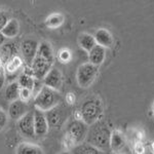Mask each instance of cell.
I'll use <instances>...</instances> for the list:
<instances>
[{"instance_id": "e0dca14e", "label": "cell", "mask_w": 154, "mask_h": 154, "mask_svg": "<svg viewBox=\"0 0 154 154\" xmlns=\"http://www.w3.org/2000/svg\"><path fill=\"white\" fill-rule=\"evenodd\" d=\"M125 145V138L120 131H114L111 133L110 148L113 151H120Z\"/></svg>"}, {"instance_id": "603a6c76", "label": "cell", "mask_w": 154, "mask_h": 154, "mask_svg": "<svg viewBox=\"0 0 154 154\" xmlns=\"http://www.w3.org/2000/svg\"><path fill=\"white\" fill-rule=\"evenodd\" d=\"M73 154H101V151L88 143H84L76 146L73 150Z\"/></svg>"}, {"instance_id": "2e32d148", "label": "cell", "mask_w": 154, "mask_h": 154, "mask_svg": "<svg viewBox=\"0 0 154 154\" xmlns=\"http://www.w3.org/2000/svg\"><path fill=\"white\" fill-rule=\"evenodd\" d=\"M1 32L5 38H14L16 36H18L20 33L19 21L16 19H11L8 23L5 25V27L1 30Z\"/></svg>"}, {"instance_id": "f546056e", "label": "cell", "mask_w": 154, "mask_h": 154, "mask_svg": "<svg viewBox=\"0 0 154 154\" xmlns=\"http://www.w3.org/2000/svg\"><path fill=\"white\" fill-rule=\"evenodd\" d=\"M5 40H6V38L4 37L3 34H2V32L0 31V46L3 45V44L5 43Z\"/></svg>"}, {"instance_id": "8fae6325", "label": "cell", "mask_w": 154, "mask_h": 154, "mask_svg": "<svg viewBox=\"0 0 154 154\" xmlns=\"http://www.w3.org/2000/svg\"><path fill=\"white\" fill-rule=\"evenodd\" d=\"M42 82H43L44 86H48V88H53L54 91H59L62 86V82H63L62 73L58 69L51 68V71L42 79Z\"/></svg>"}, {"instance_id": "5bb4252c", "label": "cell", "mask_w": 154, "mask_h": 154, "mask_svg": "<svg viewBox=\"0 0 154 154\" xmlns=\"http://www.w3.org/2000/svg\"><path fill=\"white\" fill-rule=\"evenodd\" d=\"M18 49L14 43H4L3 45L0 46V61L2 65H5L8 61L18 56Z\"/></svg>"}, {"instance_id": "3957f363", "label": "cell", "mask_w": 154, "mask_h": 154, "mask_svg": "<svg viewBox=\"0 0 154 154\" xmlns=\"http://www.w3.org/2000/svg\"><path fill=\"white\" fill-rule=\"evenodd\" d=\"M79 113H80L81 120L85 125H94L97 121H99V118L103 114V105L101 100L96 97L86 99L81 105Z\"/></svg>"}, {"instance_id": "6da1fadb", "label": "cell", "mask_w": 154, "mask_h": 154, "mask_svg": "<svg viewBox=\"0 0 154 154\" xmlns=\"http://www.w3.org/2000/svg\"><path fill=\"white\" fill-rule=\"evenodd\" d=\"M54 61V51L51 43L44 41L39 43L36 57L31 64L32 75L35 79L42 80L53 68Z\"/></svg>"}, {"instance_id": "9a60e30c", "label": "cell", "mask_w": 154, "mask_h": 154, "mask_svg": "<svg viewBox=\"0 0 154 154\" xmlns=\"http://www.w3.org/2000/svg\"><path fill=\"white\" fill-rule=\"evenodd\" d=\"M105 58H106V48H102V46L98 45V44L88 53L89 63L97 67L100 66L103 63Z\"/></svg>"}, {"instance_id": "ba28073f", "label": "cell", "mask_w": 154, "mask_h": 154, "mask_svg": "<svg viewBox=\"0 0 154 154\" xmlns=\"http://www.w3.org/2000/svg\"><path fill=\"white\" fill-rule=\"evenodd\" d=\"M39 43L35 39H25L21 43V54L23 59L26 62L27 66H31L34 58L36 57L37 51H38Z\"/></svg>"}, {"instance_id": "cb8c5ba5", "label": "cell", "mask_w": 154, "mask_h": 154, "mask_svg": "<svg viewBox=\"0 0 154 154\" xmlns=\"http://www.w3.org/2000/svg\"><path fill=\"white\" fill-rule=\"evenodd\" d=\"M64 16L61 14H53L45 20V25L48 28H58L64 23Z\"/></svg>"}, {"instance_id": "9c48e42d", "label": "cell", "mask_w": 154, "mask_h": 154, "mask_svg": "<svg viewBox=\"0 0 154 154\" xmlns=\"http://www.w3.org/2000/svg\"><path fill=\"white\" fill-rule=\"evenodd\" d=\"M18 128L20 133L26 138H34V113L33 111H29L27 114L18 120Z\"/></svg>"}, {"instance_id": "4dcf8cb0", "label": "cell", "mask_w": 154, "mask_h": 154, "mask_svg": "<svg viewBox=\"0 0 154 154\" xmlns=\"http://www.w3.org/2000/svg\"><path fill=\"white\" fill-rule=\"evenodd\" d=\"M61 154H71V153L68 152V151H64V152H62Z\"/></svg>"}, {"instance_id": "7a4b0ae2", "label": "cell", "mask_w": 154, "mask_h": 154, "mask_svg": "<svg viewBox=\"0 0 154 154\" xmlns=\"http://www.w3.org/2000/svg\"><path fill=\"white\" fill-rule=\"evenodd\" d=\"M110 128L104 121H97L88 131L86 141L88 144L94 146L100 151H106L110 148Z\"/></svg>"}, {"instance_id": "7c38bea8", "label": "cell", "mask_w": 154, "mask_h": 154, "mask_svg": "<svg viewBox=\"0 0 154 154\" xmlns=\"http://www.w3.org/2000/svg\"><path fill=\"white\" fill-rule=\"evenodd\" d=\"M29 112V106L27 103L21 101L20 99L11 102L8 107V116L11 119L19 120L21 119L25 114Z\"/></svg>"}, {"instance_id": "52a82bcc", "label": "cell", "mask_w": 154, "mask_h": 154, "mask_svg": "<svg viewBox=\"0 0 154 154\" xmlns=\"http://www.w3.org/2000/svg\"><path fill=\"white\" fill-rule=\"evenodd\" d=\"M44 113H45V117L46 120H48V126L51 128H54V130L61 128L64 125V123H65L67 117H68L67 110L61 105L56 106L54 108L51 109L49 111Z\"/></svg>"}, {"instance_id": "d6a6232c", "label": "cell", "mask_w": 154, "mask_h": 154, "mask_svg": "<svg viewBox=\"0 0 154 154\" xmlns=\"http://www.w3.org/2000/svg\"><path fill=\"white\" fill-rule=\"evenodd\" d=\"M153 111H154V106H153Z\"/></svg>"}, {"instance_id": "484cf974", "label": "cell", "mask_w": 154, "mask_h": 154, "mask_svg": "<svg viewBox=\"0 0 154 154\" xmlns=\"http://www.w3.org/2000/svg\"><path fill=\"white\" fill-rule=\"evenodd\" d=\"M59 60L62 63H68L71 60V51L67 48H63L59 53Z\"/></svg>"}, {"instance_id": "7402d4cb", "label": "cell", "mask_w": 154, "mask_h": 154, "mask_svg": "<svg viewBox=\"0 0 154 154\" xmlns=\"http://www.w3.org/2000/svg\"><path fill=\"white\" fill-rule=\"evenodd\" d=\"M34 82H35V78L32 75H30L28 73H23L19 76L18 83L21 88H28V89H33Z\"/></svg>"}, {"instance_id": "83f0119b", "label": "cell", "mask_w": 154, "mask_h": 154, "mask_svg": "<svg viewBox=\"0 0 154 154\" xmlns=\"http://www.w3.org/2000/svg\"><path fill=\"white\" fill-rule=\"evenodd\" d=\"M7 114L5 113V111H3L2 109H0V131H2L5 125H7Z\"/></svg>"}, {"instance_id": "30bf717a", "label": "cell", "mask_w": 154, "mask_h": 154, "mask_svg": "<svg viewBox=\"0 0 154 154\" xmlns=\"http://www.w3.org/2000/svg\"><path fill=\"white\" fill-rule=\"evenodd\" d=\"M34 131H35V136L43 137L48 134L49 126L45 117V113L38 109H34Z\"/></svg>"}, {"instance_id": "f1b7e54d", "label": "cell", "mask_w": 154, "mask_h": 154, "mask_svg": "<svg viewBox=\"0 0 154 154\" xmlns=\"http://www.w3.org/2000/svg\"><path fill=\"white\" fill-rule=\"evenodd\" d=\"M66 101L68 102L69 104H73L74 103V101H75V96L73 95V94H68L66 97Z\"/></svg>"}, {"instance_id": "ac0fdd59", "label": "cell", "mask_w": 154, "mask_h": 154, "mask_svg": "<svg viewBox=\"0 0 154 154\" xmlns=\"http://www.w3.org/2000/svg\"><path fill=\"white\" fill-rule=\"evenodd\" d=\"M16 154H44V152L41 147L35 144L21 143L17 148Z\"/></svg>"}, {"instance_id": "d6986e66", "label": "cell", "mask_w": 154, "mask_h": 154, "mask_svg": "<svg viewBox=\"0 0 154 154\" xmlns=\"http://www.w3.org/2000/svg\"><path fill=\"white\" fill-rule=\"evenodd\" d=\"M78 42H79L80 48H83L84 51H88V53H89V51L97 45L95 37L88 33L80 34V35H79V38H78Z\"/></svg>"}, {"instance_id": "277c9868", "label": "cell", "mask_w": 154, "mask_h": 154, "mask_svg": "<svg viewBox=\"0 0 154 154\" xmlns=\"http://www.w3.org/2000/svg\"><path fill=\"white\" fill-rule=\"evenodd\" d=\"M33 102L35 109H38L42 112H48L59 105L61 102V96L58 91L43 86L41 91L34 97Z\"/></svg>"}, {"instance_id": "1f68e13d", "label": "cell", "mask_w": 154, "mask_h": 154, "mask_svg": "<svg viewBox=\"0 0 154 154\" xmlns=\"http://www.w3.org/2000/svg\"><path fill=\"white\" fill-rule=\"evenodd\" d=\"M150 154H154V153H153V152H151V153H150Z\"/></svg>"}, {"instance_id": "d4e9b609", "label": "cell", "mask_w": 154, "mask_h": 154, "mask_svg": "<svg viewBox=\"0 0 154 154\" xmlns=\"http://www.w3.org/2000/svg\"><path fill=\"white\" fill-rule=\"evenodd\" d=\"M32 97H33V93H32L31 89L28 88H21L20 91V100L25 102V103L28 104V102L31 100Z\"/></svg>"}, {"instance_id": "8992f818", "label": "cell", "mask_w": 154, "mask_h": 154, "mask_svg": "<svg viewBox=\"0 0 154 154\" xmlns=\"http://www.w3.org/2000/svg\"><path fill=\"white\" fill-rule=\"evenodd\" d=\"M97 75H98V67L91 63L82 64L78 67L77 70V82L80 88H86L95 81Z\"/></svg>"}, {"instance_id": "44dd1931", "label": "cell", "mask_w": 154, "mask_h": 154, "mask_svg": "<svg viewBox=\"0 0 154 154\" xmlns=\"http://www.w3.org/2000/svg\"><path fill=\"white\" fill-rule=\"evenodd\" d=\"M20 91H21V88H20L18 81H12V82L8 83L5 88V98L7 101L11 102L18 100L20 98Z\"/></svg>"}, {"instance_id": "5b68a950", "label": "cell", "mask_w": 154, "mask_h": 154, "mask_svg": "<svg viewBox=\"0 0 154 154\" xmlns=\"http://www.w3.org/2000/svg\"><path fill=\"white\" fill-rule=\"evenodd\" d=\"M88 131V125H85L82 120L75 119V120L71 121L68 125L65 134L66 142L68 144H71L72 146L80 145L82 141L86 138Z\"/></svg>"}, {"instance_id": "4fadbf2b", "label": "cell", "mask_w": 154, "mask_h": 154, "mask_svg": "<svg viewBox=\"0 0 154 154\" xmlns=\"http://www.w3.org/2000/svg\"><path fill=\"white\" fill-rule=\"evenodd\" d=\"M95 40L98 45L104 48H109L113 45V37L106 29H99L95 34Z\"/></svg>"}, {"instance_id": "ffe728a7", "label": "cell", "mask_w": 154, "mask_h": 154, "mask_svg": "<svg viewBox=\"0 0 154 154\" xmlns=\"http://www.w3.org/2000/svg\"><path fill=\"white\" fill-rule=\"evenodd\" d=\"M23 59L20 56H16L4 65V72H6L8 74H16L23 67Z\"/></svg>"}, {"instance_id": "4316f807", "label": "cell", "mask_w": 154, "mask_h": 154, "mask_svg": "<svg viewBox=\"0 0 154 154\" xmlns=\"http://www.w3.org/2000/svg\"><path fill=\"white\" fill-rule=\"evenodd\" d=\"M9 16L6 14L5 11H0V31L5 27V25L8 23L9 21Z\"/></svg>"}]
</instances>
